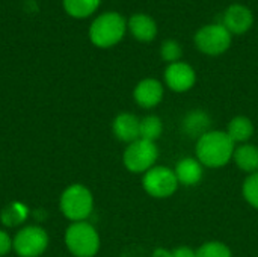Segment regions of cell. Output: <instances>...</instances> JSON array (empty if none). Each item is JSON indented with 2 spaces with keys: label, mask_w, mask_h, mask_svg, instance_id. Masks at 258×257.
Wrapping results in <instances>:
<instances>
[{
  "label": "cell",
  "mask_w": 258,
  "mask_h": 257,
  "mask_svg": "<svg viewBox=\"0 0 258 257\" xmlns=\"http://www.w3.org/2000/svg\"><path fill=\"white\" fill-rule=\"evenodd\" d=\"M127 21L118 12H104L98 15L89 27V39L95 47L109 48L116 45L125 35Z\"/></svg>",
  "instance_id": "7a4b0ae2"
},
{
  "label": "cell",
  "mask_w": 258,
  "mask_h": 257,
  "mask_svg": "<svg viewBox=\"0 0 258 257\" xmlns=\"http://www.w3.org/2000/svg\"><path fill=\"white\" fill-rule=\"evenodd\" d=\"M113 133L119 141L132 144L141 138V120L133 114L122 112L113 120Z\"/></svg>",
  "instance_id": "7c38bea8"
},
{
  "label": "cell",
  "mask_w": 258,
  "mask_h": 257,
  "mask_svg": "<svg viewBox=\"0 0 258 257\" xmlns=\"http://www.w3.org/2000/svg\"><path fill=\"white\" fill-rule=\"evenodd\" d=\"M157 158H159V148L156 142L142 138L128 144L122 155L125 168L135 174H145L148 170L154 167Z\"/></svg>",
  "instance_id": "5b68a950"
},
{
  "label": "cell",
  "mask_w": 258,
  "mask_h": 257,
  "mask_svg": "<svg viewBox=\"0 0 258 257\" xmlns=\"http://www.w3.org/2000/svg\"><path fill=\"white\" fill-rule=\"evenodd\" d=\"M11 248H12V239H11V236L6 232L0 230V257L6 256L11 251Z\"/></svg>",
  "instance_id": "603a6c76"
},
{
  "label": "cell",
  "mask_w": 258,
  "mask_h": 257,
  "mask_svg": "<svg viewBox=\"0 0 258 257\" xmlns=\"http://www.w3.org/2000/svg\"><path fill=\"white\" fill-rule=\"evenodd\" d=\"M172 254H174V257H197V251L192 250L190 247L183 245V247H177L172 251Z\"/></svg>",
  "instance_id": "cb8c5ba5"
},
{
  "label": "cell",
  "mask_w": 258,
  "mask_h": 257,
  "mask_svg": "<svg viewBox=\"0 0 258 257\" xmlns=\"http://www.w3.org/2000/svg\"><path fill=\"white\" fill-rule=\"evenodd\" d=\"M174 173L180 185L195 186L201 182L204 176V167L197 158H183L175 165Z\"/></svg>",
  "instance_id": "4fadbf2b"
},
{
  "label": "cell",
  "mask_w": 258,
  "mask_h": 257,
  "mask_svg": "<svg viewBox=\"0 0 258 257\" xmlns=\"http://www.w3.org/2000/svg\"><path fill=\"white\" fill-rule=\"evenodd\" d=\"M163 132V124L162 120L156 115H148L141 120V138L156 142Z\"/></svg>",
  "instance_id": "d6986e66"
},
{
  "label": "cell",
  "mask_w": 258,
  "mask_h": 257,
  "mask_svg": "<svg viewBox=\"0 0 258 257\" xmlns=\"http://www.w3.org/2000/svg\"><path fill=\"white\" fill-rule=\"evenodd\" d=\"M197 82V73L187 62L168 64L165 70V83L174 92H186L194 88Z\"/></svg>",
  "instance_id": "9c48e42d"
},
{
  "label": "cell",
  "mask_w": 258,
  "mask_h": 257,
  "mask_svg": "<svg viewBox=\"0 0 258 257\" xmlns=\"http://www.w3.org/2000/svg\"><path fill=\"white\" fill-rule=\"evenodd\" d=\"M65 245L76 257H94L100 250V236L86 221L71 223L65 232Z\"/></svg>",
  "instance_id": "277c9868"
},
{
  "label": "cell",
  "mask_w": 258,
  "mask_h": 257,
  "mask_svg": "<svg viewBox=\"0 0 258 257\" xmlns=\"http://www.w3.org/2000/svg\"><path fill=\"white\" fill-rule=\"evenodd\" d=\"M183 55L181 45L175 41V39H166L162 47H160V56L163 61H166L168 64H174L178 62L180 58Z\"/></svg>",
  "instance_id": "7402d4cb"
},
{
  "label": "cell",
  "mask_w": 258,
  "mask_h": 257,
  "mask_svg": "<svg viewBox=\"0 0 258 257\" xmlns=\"http://www.w3.org/2000/svg\"><path fill=\"white\" fill-rule=\"evenodd\" d=\"M227 135L234 144H245L254 135V124L246 117H234L228 124Z\"/></svg>",
  "instance_id": "e0dca14e"
},
{
  "label": "cell",
  "mask_w": 258,
  "mask_h": 257,
  "mask_svg": "<svg viewBox=\"0 0 258 257\" xmlns=\"http://www.w3.org/2000/svg\"><path fill=\"white\" fill-rule=\"evenodd\" d=\"M242 194L252 208L258 209V173L249 174L245 179L242 186Z\"/></svg>",
  "instance_id": "44dd1931"
},
{
  "label": "cell",
  "mask_w": 258,
  "mask_h": 257,
  "mask_svg": "<svg viewBox=\"0 0 258 257\" xmlns=\"http://www.w3.org/2000/svg\"><path fill=\"white\" fill-rule=\"evenodd\" d=\"M234 148L236 145L230 139L227 132L210 130L197 141L195 153L203 167L221 168L233 161Z\"/></svg>",
  "instance_id": "6da1fadb"
},
{
  "label": "cell",
  "mask_w": 258,
  "mask_h": 257,
  "mask_svg": "<svg viewBox=\"0 0 258 257\" xmlns=\"http://www.w3.org/2000/svg\"><path fill=\"white\" fill-rule=\"evenodd\" d=\"M127 27L130 33L141 42H151L157 36V24L147 14H135L128 18Z\"/></svg>",
  "instance_id": "5bb4252c"
},
{
  "label": "cell",
  "mask_w": 258,
  "mask_h": 257,
  "mask_svg": "<svg viewBox=\"0 0 258 257\" xmlns=\"http://www.w3.org/2000/svg\"><path fill=\"white\" fill-rule=\"evenodd\" d=\"M153 257H174V254H172V251H169L166 248H156L153 253Z\"/></svg>",
  "instance_id": "d4e9b609"
},
{
  "label": "cell",
  "mask_w": 258,
  "mask_h": 257,
  "mask_svg": "<svg viewBox=\"0 0 258 257\" xmlns=\"http://www.w3.org/2000/svg\"><path fill=\"white\" fill-rule=\"evenodd\" d=\"M210 124H212V120L209 117L207 112L204 111H192L189 112L184 120H183V132L190 136V138H197V141L206 135L207 132H210Z\"/></svg>",
  "instance_id": "9a60e30c"
},
{
  "label": "cell",
  "mask_w": 258,
  "mask_h": 257,
  "mask_svg": "<svg viewBox=\"0 0 258 257\" xmlns=\"http://www.w3.org/2000/svg\"><path fill=\"white\" fill-rule=\"evenodd\" d=\"M163 94H165L163 85H162L157 79L148 77V79L141 80V82L135 86L133 98H135V101H136L141 108H144V109H151V108H156V106L162 101Z\"/></svg>",
  "instance_id": "8fae6325"
},
{
  "label": "cell",
  "mask_w": 258,
  "mask_h": 257,
  "mask_svg": "<svg viewBox=\"0 0 258 257\" xmlns=\"http://www.w3.org/2000/svg\"><path fill=\"white\" fill-rule=\"evenodd\" d=\"M48 247V235L39 226L23 227L12 239V248L20 257H39Z\"/></svg>",
  "instance_id": "ba28073f"
},
{
  "label": "cell",
  "mask_w": 258,
  "mask_h": 257,
  "mask_svg": "<svg viewBox=\"0 0 258 257\" xmlns=\"http://www.w3.org/2000/svg\"><path fill=\"white\" fill-rule=\"evenodd\" d=\"M197 257H233V253L227 244L221 241H209L197 250Z\"/></svg>",
  "instance_id": "ffe728a7"
},
{
  "label": "cell",
  "mask_w": 258,
  "mask_h": 257,
  "mask_svg": "<svg viewBox=\"0 0 258 257\" xmlns=\"http://www.w3.org/2000/svg\"><path fill=\"white\" fill-rule=\"evenodd\" d=\"M59 206L71 223L86 221L94 211V197L86 186L74 183L62 192Z\"/></svg>",
  "instance_id": "3957f363"
},
{
  "label": "cell",
  "mask_w": 258,
  "mask_h": 257,
  "mask_svg": "<svg viewBox=\"0 0 258 257\" xmlns=\"http://www.w3.org/2000/svg\"><path fill=\"white\" fill-rule=\"evenodd\" d=\"M62 3L68 15L74 18H86L98 9L101 0H62Z\"/></svg>",
  "instance_id": "ac0fdd59"
},
{
  "label": "cell",
  "mask_w": 258,
  "mask_h": 257,
  "mask_svg": "<svg viewBox=\"0 0 258 257\" xmlns=\"http://www.w3.org/2000/svg\"><path fill=\"white\" fill-rule=\"evenodd\" d=\"M231 38L233 35L224 27L222 23H215L203 26L195 33L194 41L201 53L209 56H219L230 48Z\"/></svg>",
  "instance_id": "8992f818"
},
{
  "label": "cell",
  "mask_w": 258,
  "mask_h": 257,
  "mask_svg": "<svg viewBox=\"0 0 258 257\" xmlns=\"http://www.w3.org/2000/svg\"><path fill=\"white\" fill-rule=\"evenodd\" d=\"M233 161L236 162L237 168L246 174L258 173V147L249 142L237 145L234 148Z\"/></svg>",
  "instance_id": "2e32d148"
},
{
  "label": "cell",
  "mask_w": 258,
  "mask_h": 257,
  "mask_svg": "<svg viewBox=\"0 0 258 257\" xmlns=\"http://www.w3.org/2000/svg\"><path fill=\"white\" fill-rule=\"evenodd\" d=\"M222 24L231 35H243L252 27L254 15L248 6L240 3H233L227 8Z\"/></svg>",
  "instance_id": "30bf717a"
},
{
  "label": "cell",
  "mask_w": 258,
  "mask_h": 257,
  "mask_svg": "<svg viewBox=\"0 0 258 257\" xmlns=\"http://www.w3.org/2000/svg\"><path fill=\"white\" fill-rule=\"evenodd\" d=\"M178 180L174 170L168 167H153L142 177L145 192L154 198H168L178 189Z\"/></svg>",
  "instance_id": "52a82bcc"
}]
</instances>
